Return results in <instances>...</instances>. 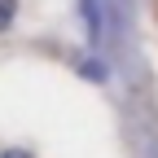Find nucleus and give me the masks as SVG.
I'll list each match as a JSON object with an SVG mask.
<instances>
[{"mask_svg":"<svg viewBox=\"0 0 158 158\" xmlns=\"http://www.w3.org/2000/svg\"><path fill=\"white\" fill-rule=\"evenodd\" d=\"M79 70H84V79H92V84L106 79V66H101V62H79Z\"/></svg>","mask_w":158,"mask_h":158,"instance_id":"obj_1","label":"nucleus"},{"mask_svg":"<svg viewBox=\"0 0 158 158\" xmlns=\"http://www.w3.org/2000/svg\"><path fill=\"white\" fill-rule=\"evenodd\" d=\"M13 13H18V0H0V31L13 22Z\"/></svg>","mask_w":158,"mask_h":158,"instance_id":"obj_2","label":"nucleus"},{"mask_svg":"<svg viewBox=\"0 0 158 158\" xmlns=\"http://www.w3.org/2000/svg\"><path fill=\"white\" fill-rule=\"evenodd\" d=\"M0 158H31V154H27V149H5Z\"/></svg>","mask_w":158,"mask_h":158,"instance_id":"obj_3","label":"nucleus"}]
</instances>
